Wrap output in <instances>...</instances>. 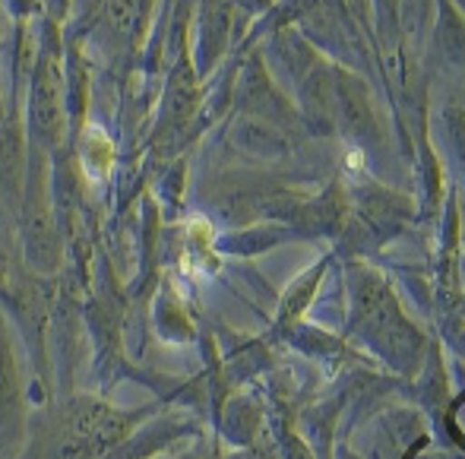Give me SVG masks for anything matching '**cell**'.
<instances>
[{"mask_svg": "<svg viewBox=\"0 0 465 459\" xmlns=\"http://www.w3.org/2000/svg\"><path fill=\"white\" fill-rule=\"evenodd\" d=\"M35 124L42 130L57 136L61 130V92H57V76L48 74V67L38 74L35 86Z\"/></svg>", "mask_w": 465, "mask_h": 459, "instance_id": "6da1fadb", "label": "cell"}, {"mask_svg": "<svg viewBox=\"0 0 465 459\" xmlns=\"http://www.w3.org/2000/svg\"><path fill=\"white\" fill-rule=\"evenodd\" d=\"M111 140L102 134V130L89 127L86 136H83V165L89 168L93 178H104L111 168Z\"/></svg>", "mask_w": 465, "mask_h": 459, "instance_id": "7a4b0ae2", "label": "cell"}]
</instances>
